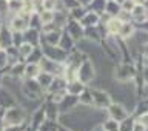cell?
<instances>
[{
  "label": "cell",
  "mask_w": 148,
  "mask_h": 131,
  "mask_svg": "<svg viewBox=\"0 0 148 131\" xmlns=\"http://www.w3.org/2000/svg\"><path fill=\"white\" fill-rule=\"evenodd\" d=\"M92 77H94V67H92L91 62L83 60L82 65L77 68V79H79V82L88 83L90 80H92Z\"/></svg>",
  "instance_id": "obj_1"
},
{
  "label": "cell",
  "mask_w": 148,
  "mask_h": 131,
  "mask_svg": "<svg viewBox=\"0 0 148 131\" xmlns=\"http://www.w3.org/2000/svg\"><path fill=\"white\" fill-rule=\"evenodd\" d=\"M91 96H92V104L99 108H108L111 105V96L103 90H92Z\"/></svg>",
  "instance_id": "obj_2"
},
{
  "label": "cell",
  "mask_w": 148,
  "mask_h": 131,
  "mask_svg": "<svg viewBox=\"0 0 148 131\" xmlns=\"http://www.w3.org/2000/svg\"><path fill=\"white\" fill-rule=\"evenodd\" d=\"M45 53L48 56V59L51 60H56V62H65L66 60V54H65V49L62 48H57V45L53 46V45H46L45 48Z\"/></svg>",
  "instance_id": "obj_3"
},
{
  "label": "cell",
  "mask_w": 148,
  "mask_h": 131,
  "mask_svg": "<svg viewBox=\"0 0 148 131\" xmlns=\"http://www.w3.org/2000/svg\"><path fill=\"white\" fill-rule=\"evenodd\" d=\"M108 111H110V114H111V117H113V120H125L127 119V110H125V106L123 105H120V104H111L108 106Z\"/></svg>",
  "instance_id": "obj_4"
},
{
  "label": "cell",
  "mask_w": 148,
  "mask_h": 131,
  "mask_svg": "<svg viewBox=\"0 0 148 131\" xmlns=\"http://www.w3.org/2000/svg\"><path fill=\"white\" fill-rule=\"evenodd\" d=\"M133 76H134V71H133L131 67H128V65H120L117 68V71H116V77H117L119 82H127Z\"/></svg>",
  "instance_id": "obj_5"
},
{
  "label": "cell",
  "mask_w": 148,
  "mask_h": 131,
  "mask_svg": "<svg viewBox=\"0 0 148 131\" xmlns=\"http://www.w3.org/2000/svg\"><path fill=\"white\" fill-rule=\"evenodd\" d=\"M77 20H71L68 25V34L71 36V39L74 40H80L83 37V26L80 25V23H76Z\"/></svg>",
  "instance_id": "obj_6"
},
{
  "label": "cell",
  "mask_w": 148,
  "mask_h": 131,
  "mask_svg": "<svg viewBox=\"0 0 148 131\" xmlns=\"http://www.w3.org/2000/svg\"><path fill=\"white\" fill-rule=\"evenodd\" d=\"M99 22V14H96L94 11L88 12V14H83V17L80 19V25L82 26H94L96 23Z\"/></svg>",
  "instance_id": "obj_7"
},
{
  "label": "cell",
  "mask_w": 148,
  "mask_h": 131,
  "mask_svg": "<svg viewBox=\"0 0 148 131\" xmlns=\"http://www.w3.org/2000/svg\"><path fill=\"white\" fill-rule=\"evenodd\" d=\"M53 74L49 73H45V71H40L39 76H37V82H39L40 88H48L51 85V82H53Z\"/></svg>",
  "instance_id": "obj_8"
},
{
  "label": "cell",
  "mask_w": 148,
  "mask_h": 131,
  "mask_svg": "<svg viewBox=\"0 0 148 131\" xmlns=\"http://www.w3.org/2000/svg\"><path fill=\"white\" fill-rule=\"evenodd\" d=\"M122 23H123V22L120 20V19L113 17L110 22H106V28H108V32H110V34H119Z\"/></svg>",
  "instance_id": "obj_9"
},
{
  "label": "cell",
  "mask_w": 148,
  "mask_h": 131,
  "mask_svg": "<svg viewBox=\"0 0 148 131\" xmlns=\"http://www.w3.org/2000/svg\"><path fill=\"white\" fill-rule=\"evenodd\" d=\"M65 83H66V80L59 76V77L53 79V82H51V85L48 88H49V91H53V93H59V91H63Z\"/></svg>",
  "instance_id": "obj_10"
},
{
  "label": "cell",
  "mask_w": 148,
  "mask_h": 131,
  "mask_svg": "<svg viewBox=\"0 0 148 131\" xmlns=\"http://www.w3.org/2000/svg\"><path fill=\"white\" fill-rule=\"evenodd\" d=\"M22 119H23V111L22 110H17V108L11 110L8 113V116H6L8 122H14V123H20Z\"/></svg>",
  "instance_id": "obj_11"
},
{
  "label": "cell",
  "mask_w": 148,
  "mask_h": 131,
  "mask_svg": "<svg viewBox=\"0 0 148 131\" xmlns=\"http://www.w3.org/2000/svg\"><path fill=\"white\" fill-rule=\"evenodd\" d=\"M66 90H68V94L79 96L83 91V85H82V82L73 80V82H68V88H66Z\"/></svg>",
  "instance_id": "obj_12"
},
{
  "label": "cell",
  "mask_w": 148,
  "mask_h": 131,
  "mask_svg": "<svg viewBox=\"0 0 148 131\" xmlns=\"http://www.w3.org/2000/svg\"><path fill=\"white\" fill-rule=\"evenodd\" d=\"M119 34L122 36L123 39H130V37L134 34V26L131 25V23H128V22H123V23H122V26H120Z\"/></svg>",
  "instance_id": "obj_13"
},
{
  "label": "cell",
  "mask_w": 148,
  "mask_h": 131,
  "mask_svg": "<svg viewBox=\"0 0 148 131\" xmlns=\"http://www.w3.org/2000/svg\"><path fill=\"white\" fill-rule=\"evenodd\" d=\"M39 73H40L39 63H29L25 68V74H26V77H29V79H36L37 76H39Z\"/></svg>",
  "instance_id": "obj_14"
},
{
  "label": "cell",
  "mask_w": 148,
  "mask_h": 131,
  "mask_svg": "<svg viewBox=\"0 0 148 131\" xmlns=\"http://www.w3.org/2000/svg\"><path fill=\"white\" fill-rule=\"evenodd\" d=\"M105 11L108 12L110 16L116 17V16L120 12V6H119L117 2H111V0H108V2H106V5H105Z\"/></svg>",
  "instance_id": "obj_15"
},
{
  "label": "cell",
  "mask_w": 148,
  "mask_h": 131,
  "mask_svg": "<svg viewBox=\"0 0 148 131\" xmlns=\"http://www.w3.org/2000/svg\"><path fill=\"white\" fill-rule=\"evenodd\" d=\"M131 14H133L134 19H137V20H145L147 19V9L143 8L142 5H136V6L133 8Z\"/></svg>",
  "instance_id": "obj_16"
},
{
  "label": "cell",
  "mask_w": 148,
  "mask_h": 131,
  "mask_svg": "<svg viewBox=\"0 0 148 131\" xmlns=\"http://www.w3.org/2000/svg\"><path fill=\"white\" fill-rule=\"evenodd\" d=\"M12 28L14 31H25L28 28V20L23 17H16L12 20Z\"/></svg>",
  "instance_id": "obj_17"
},
{
  "label": "cell",
  "mask_w": 148,
  "mask_h": 131,
  "mask_svg": "<svg viewBox=\"0 0 148 131\" xmlns=\"http://www.w3.org/2000/svg\"><path fill=\"white\" fill-rule=\"evenodd\" d=\"M39 20L43 23H51L54 22V11H48V9H43L40 14H39Z\"/></svg>",
  "instance_id": "obj_18"
},
{
  "label": "cell",
  "mask_w": 148,
  "mask_h": 131,
  "mask_svg": "<svg viewBox=\"0 0 148 131\" xmlns=\"http://www.w3.org/2000/svg\"><path fill=\"white\" fill-rule=\"evenodd\" d=\"M59 40H60V32L59 31H49V32H46V42H48V43L56 46V45H59Z\"/></svg>",
  "instance_id": "obj_19"
},
{
  "label": "cell",
  "mask_w": 148,
  "mask_h": 131,
  "mask_svg": "<svg viewBox=\"0 0 148 131\" xmlns=\"http://www.w3.org/2000/svg\"><path fill=\"white\" fill-rule=\"evenodd\" d=\"M59 43L62 45V49H69V48L73 46V39H71V36H68V34H63V37L60 36Z\"/></svg>",
  "instance_id": "obj_20"
},
{
  "label": "cell",
  "mask_w": 148,
  "mask_h": 131,
  "mask_svg": "<svg viewBox=\"0 0 148 131\" xmlns=\"http://www.w3.org/2000/svg\"><path fill=\"white\" fill-rule=\"evenodd\" d=\"M82 102L83 105H92V96H91V91H85L83 90L80 93V99H79Z\"/></svg>",
  "instance_id": "obj_21"
},
{
  "label": "cell",
  "mask_w": 148,
  "mask_h": 131,
  "mask_svg": "<svg viewBox=\"0 0 148 131\" xmlns=\"http://www.w3.org/2000/svg\"><path fill=\"white\" fill-rule=\"evenodd\" d=\"M42 5H43V9L54 11L56 6H57V0H42Z\"/></svg>",
  "instance_id": "obj_22"
},
{
  "label": "cell",
  "mask_w": 148,
  "mask_h": 131,
  "mask_svg": "<svg viewBox=\"0 0 148 131\" xmlns=\"http://www.w3.org/2000/svg\"><path fill=\"white\" fill-rule=\"evenodd\" d=\"M103 128H105V131H117L119 130L117 120H108V122H105Z\"/></svg>",
  "instance_id": "obj_23"
},
{
  "label": "cell",
  "mask_w": 148,
  "mask_h": 131,
  "mask_svg": "<svg viewBox=\"0 0 148 131\" xmlns=\"http://www.w3.org/2000/svg\"><path fill=\"white\" fill-rule=\"evenodd\" d=\"M134 6H136V2H134V0H125V2L122 3V11L131 12Z\"/></svg>",
  "instance_id": "obj_24"
},
{
  "label": "cell",
  "mask_w": 148,
  "mask_h": 131,
  "mask_svg": "<svg viewBox=\"0 0 148 131\" xmlns=\"http://www.w3.org/2000/svg\"><path fill=\"white\" fill-rule=\"evenodd\" d=\"M32 45L31 43H23V45H20V54H23V56H29L31 53H32Z\"/></svg>",
  "instance_id": "obj_25"
},
{
  "label": "cell",
  "mask_w": 148,
  "mask_h": 131,
  "mask_svg": "<svg viewBox=\"0 0 148 131\" xmlns=\"http://www.w3.org/2000/svg\"><path fill=\"white\" fill-rule=\"evenodd\" d=\"M120 131H133V122L131 119H125V122L120 127Z\"/></svg>",
  "instance_id": "obj_26"
},
{
  "label": "cell",
  "mask_w": 148,
  "mask_h": 131,
  "mask_svg": "<svg viewBox=\"0 0 148 131\" xmlns=\"http://www.w3.org/2000/svg\"><path fill=\"white\" fill-rule=\"evenodd\" d=\"M77 0H63V6L65 8H68V9H74L77 6Z\"/></svg>",
  "instance_id": "obj_27"
},
{
  "label": "cell",
  "mask_w": 148,
  "mask_h": 131,
  "mask_svg": "<svg viewBox=\"0 0 148 131\" xmlns=\"http://www.w3.org/2000/svg\"><path fill=\"white\" fill-rule=\"evenodd\" d=\"M71 12H73V17H83V8H74V9H71Z\"/></svg>",
  "instance_id": "obj_28"
},
{
  "label": "cell",
  "mask_w": 148,
  "mask_h": 131,
  "mask_svg": "<svg viewBox=\"0 0 148 131\" xmlns=\"http://www.w3.org/2000/svg\"><path fill=\"white\" fill-rule=\"evenodd\" d=\"M139 122H140L142 125H143V127H148V113H145V114H142L140 116V119H139Z\"/></svg>",
  "instance_id": "obj_29"
},
{
  "label": "cell",
  "mask_w": 148,
  "mask_h": 131,
  "mask_svg": "<svg viewBox=\"0 0 148 131\" xmlns=\"http://www.w3.org/2000/svg\"><path fill=\"white\" fill-rule=\"evenodd\" d=\"M142 97H143V99H147V97H148V82L143 83V86H142Z\"/></svg>",
  "instance_id": "obj_30"
},
{
  "label": "cell",
  "mask_w": 148,
  "mask_h": 131,
  "mask_svg": "<svg viewBox=\"0 0 148 131\" xmlns=\"http://www.w3.org/2000/svg\"><path fill=\"white\" fill-rule=\"evenodd\" d=\"M133 131H145V127L139 122V123H136V125H133Z\"/></svg>",
  "instance_id": "obj_31"
},
{
  "label": "cell",
  "mask_w": 148,
  "mask_h": 131,
  "mask_svg": "<svg viewBox=\"0 0 148 131\" xmlns=\"http://www.w3.org/2000/svg\"><path fill=\"white\" fill-rule=\"evenodd\" d=\"M5 63H6V56L3 53H0V67H3Z\"/></svg>",
  "instance_id": "obj_32"
},
{
  "label": "cell",
  "mask_w": 148,
  "mask_h": 131,
  "mask_svg": "<svg viewBox=\"0 0 148 131\" xmlns=\"http://www.w3.org/2000/svg\"><path fill=\"white\" fill-rule=\"evenodd\" d=\"M79 3H82V5H88V3H91L92 0H77Z\"/></svg>",
  "instance_id": "obj_33"
},
{
  "label": "cell",
  "mask_w": 148,
  "mask_h": 131,
  "mask_svg": "<svg viewBox=\"0 0 148 131\" xmlns=\"http://www.w3.org/2000/svg\"><path fill=\"white\" fill-rule=\"evenodd\" d=\"M6 131H20V128H18V127H14V128H9V130H6Z\"/></svg>",
  "instance_id": "obj_34"
},
{
  "label": "cell",
  "mask_w": 148,
  "mask_h": 131,
  "mask_svg": "<svg viewBox=\"0 0 148 131\" xmlns=\"http://www.w3.org/2000/svg\"><path fill=\"white\" fill-rule=\"evenodd\" d=\"M145 80L148 82V67H145Z\"/></svg>",
  "instance_id": "obj_35"
},
{
  "label": "cell",
  "mask_w": 148,
  "mask_h": 131,
  "mask_svg": "<svg viewBox=\"0 0 148 131\" xmlns=\"http://www.w3.org/2000/svg\"><path fill=\"white\" fill-rule=\"evenodd\" d=\"M143 51H145V56H148V43H145V48H143Z\"/></svg>",
  "instance_id": "obj_36"
},
{
  "label": "cell",
  "mask_w": 148,
  "mask_h": 131,
  "mask_svg": "<svg viewBox=\"0 0 148 131\" xmlns=\"http://www.w3.org/2000/svg\"><path fill=\"white\" fill-rule=\"evenodd\" d=\"M134 2H136V3H140V5H142V3H145L147 0H134Z\"/></svg>",
  "instance_id": "obj_37"
},
{
  "label": "cell",
  "mask_w": 148,
  "mask_h": 131,
  "mask_svg": "<svg viewBox=\"0 0 148 131\" xmlns=\"http://www.w3.org/2000/svg\"><path fill=\"white\" fill-rule=\"evenodd\" d=\"M116 2H117V3H123L125 0H116Z\"/></svg>",
  "instance_id": "obj_38"
},
{
  "label": "cell",
  "mask_w": 148,
  "mask_h": 131,
  "mask_svg": "<svg viewBox=\"0 0 148 131\" xmlns=\"http://www.w3.org/2000/svg\"><path fill=\"white\" fill-rule=\"evenodd\" d=\"M102 131H105V130H102Z\"/></svg>",
  "instance_id": "obj_39"
}]
</instances>
